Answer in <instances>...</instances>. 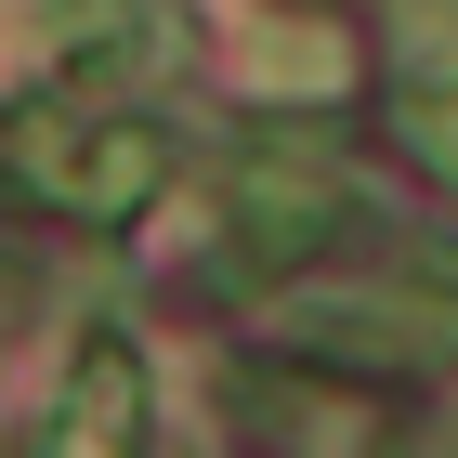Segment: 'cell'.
Masks as SVG:
<instances>
[{"label": "cell", "instance_id": "obj_2", "mask_svg": "<svg viewBox=\"0 0 458 458\" xmlns=\"http://www.w3.org/2000/svg\"><path fill=\"white\" fill-rule=\"evenodd\" d=\"M236 249L249 262H276V276H301V262H327L341 249V223H353V183L327 171L315 144H249L236 157Z\"/></svg>", "mask_w": 458, "mask_h": 458}, {"label": "cell", "instance_id": "obj_4", "mask_svg": "<svg viewBox=\"0 0 458 458\" xmlns=\"http://www.w3.org/2000/svg\"><path fill=\"white\" fill-rule=\"evenodd\" d=\"M393 131H406V157H420V171H432V183L458 197V79H406Z\"/></svg>", "mask_w": 458, "mask_h": 458}, {"label": "cell", "instance_id": "obj_3", "mask_svg": "<svg viewBox=\"0 0 458 458\" xmlns=\"http://www.w3.org/2000/svg\"><path fill=\"white\" fill-rule=\"evenodd\" d=\"M39 458H144V353L118 327H92L66 367V406L39 432Z\"/></svg>", "mask_w": 458, "mask_h": 458}, {"label": "cell", "instance_id": "obj_1", "mask_svg": "<svg viewBox=\"0 0 458 458\" xmlns=\"http://www.w3.org/2000/svg\"><path fill=\"white\" fill-rule=\"evenodd\" d=\"M13 171L66 223H131L171 183V131L131 106H39V118H13Z\"/></svg>", "mask_w": 458, "mask_h": 458}, {"label": "cell", "instance_id": "obj_5", "mask_svg": "<svg viewBox=\"0 0 458 458\" xmlns=\"http://www.w3.org/2000/svg\"><path fill=\"white\" fill-rule=\"evenodd\" d=\"M380 39H393V66H406V79H458V0H393Z\"/></svg>", "mask_w": 458, "mask_h": 458}]
</instances>
